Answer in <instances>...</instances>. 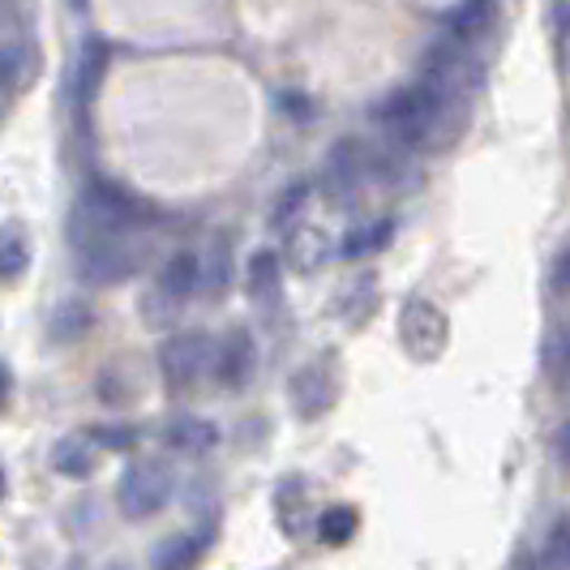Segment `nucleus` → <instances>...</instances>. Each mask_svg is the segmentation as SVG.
I'll use <instances>...</instances> for the list:
<instances>
[{
	"label": "nucleus",
	"instance_id": "obj_1",
	"mask_svg": "<svg viewBox=\"0 0 570 570\" xmlns=\"http://www.w3.org/2000/svg\"><path fill=\"white\" fill-rule=\"evenodd\" d=\"M155 210L138 202L134 194H125L120 185L108 180H90L82 189V198L73 206V249L95 245V240H129V232H138Z\"/></svg>",
	"mask_w": 570,
	"mask_h": 570
},
{
	"label": "nucleus",
	"instance_id": "obj_2",
	"mask_svg": "<svg viewBox=\"0 0 570 570\" xmlns=\"http://www.w3.org/2000/svg\"><path fill=\"white\" fill-rule=\"evenodd\" d=\"M451 108H455V104H451L446 95H438L429 82H416V86H407V90H395V95L377 108V125L407 150V146L433 142L438 125H446Z\"/></svg>",
	"mask_w": 570,
	"mask_h": 570
},
{
	"label": "nucleus",
	"instance_id": "obj_3",
	"mask_svg": "<svg viewBox=\"0 0 570 570\" xmlns=\"http://www.w3.org/2000/svg\"><path fill=\"white\" fill-rule=\"evenodd\" d=\"M215 340L210 335H202V331H180V335H171L164 340L159 347V370H164V382H168V391H194L206 373H215Z\"/></svg>",
	"mask_w": 570,
	"mask_h": 570
},
{
	"label": "nucleus",
	"instance_id": "obj_4",
	"mask_svg": "<svg viewBox=\"0 0 570 570\" xmlns=\"http://www.w3.org/2000/svg\"><path fill=\"white\" fill-rule=\"evenodd\" d=\"M168 498H171V472L164 463H155V459L125 468V476L116 485V507H120L125 519H134V523L159 514L168 507Z\"/></svg>",
	"mask_w": 570,
	"mask_h": 570
},
{
	"label": "nucleus",
	"instance_id": "obj_5",
	"mask_svg": "<svg viewBox=\"0 0 570 570\" xmlns=\"http://www.w3.org/2000/svg\"><path fill=\"white\" fill-rule=\"evenodd\" d=\"M400 340L412 361H438L446 352V340H451V322L438 305L412 301L400 317Z\"/></svg>",
	"mask_w": 570,
	"mask_h": 570
},
{
	"label": "nucleus",
	"instance_id": "obj_6",
	"mask_svg": "<svg viewBox=\"0 0 570 570\" xmlns=\"http://www.w3.org/2000/svg\"><path fill=\"white\" fill-rule=\"evenodd\" d=\"M78 271L90 284H120L138 271V254L129 240H95L78 249Z\"/></svg>",
	"mask_w": 570,
	"mask_h": 570
},
{
	"label": "nucleus",
	"instance_id": "obj_7",
	"mask_svg": "<svg viewBox=\"0 0 570 570\" xmlns=\"http://www.w3.org/2000/svg\"><path fill=\"white\" fill-rule=\"evenodd\" d=\"M370 171H373L370 150H365L361 142H352V138H343V142H335L331 146V155H326V171H322L326 194H331L335 202L352 198Z\"/></svg>",
	"mask_w": 570,
	"mask_h": 570
},
{
	"label": "nucleus",
	"instance_id": "obj_8",
	"mask_svg": "<svg viewBox=\"0 0 570 570\" xmlns=\"http://www.w3.org/2000/svg\"><path fill=\"white\" fill-rule=\"evenodd\" d=\"M292 403H296V412L305 421L322 416L335 403V373L326 370V361H314V365H305L292 377Z\"/></svg>",
	"mask_w": 570,
	"mask_h": 570
},
{
	"label": "nucleus",
	"instance_id": "obj_9",
	"mask_svg": "<svg viewBox=\"0 0 570 570\" xmlns=\"http://www.w3.org/2000/svg\"><path fill=\"white\" fill-rule=\"evenodd\" d=\"M108 43L104 39H86V48L78 52V65H73V104H78V116H90V104L104 86V73H108Z\"/></svg>",
	"mask_w": 570,
	"mask_h": 570
},
{
	"label": "nucleus",
	"instance_id": "obj_10",
	"mask_svg": "<svg viewBox=\"0 0 570 570\" xmlns=\"http://www.w3.org/2000/svg\"><path fill=\"white\" fill-rule=\"evenodd\" d=\"M254 361H257V347L249 340V331H232L228 340L219 343V352H215V373H219V382L224 386H245L249 377H254Z\"/></svg>",
	"mask_w": 570,
	"mask_h": 570
},
{
	"label": "nucleus",
	"instance_id": "obj_11",
	"mask_svg": "<svg viewBox=\"0 0 570 570\" xmlns=\"http://www.w3.org/2000/svg\"><path fill=\"white\" fill-rule=\"evenodd\" d=\"M198 287H202V262L180 249V254H171L168 262H164V275H159V292H155V296L168 301L171 309H180Z\"/></svg>",
	"mask_w": 570,
	"mask_h": 570
},
{
	"label": "nucleus",
	"instance_id": "obj_12",
	"mask_svg": "<svg viewBox=\"0 0 570 570\" xmlns=\"http://www.w3.org/2000/svg\"><path fill=\"white\" fill-rule=\"evenodd\" d=\"M164 442L176 455H206V451H215L219 429L210 425V421H202V416H176L164 429Z\"/></svg>",
	"mask_w": 570,
	"mask_h": 570
},
{
	"label": "nucleus",
	"instance_id": "obj_13",
	"mask_svg": "<svg viewBox=\"0 0 570 570\" xmlns=\"http://www.w3.org/2000/svg\"><path fill=\"white\" fill-rule=\"evenodd\" d=\"M245 284H249V296H254L257 305H275V301H279V287H284V266H279V257L271 254V249H262V254L249 257Z\"/></svg>",
	"mask_w": 570,
	"mask_h": 570
},
{
	"label": "nucleus",
	"instance_id": "obj_14",
	"mask_svg": "<svg viewBox=\"0 0 570 570\" xmlns=\"http://www.w3.org/2000/svg\"><path fill=\"white\" fill-rule=\"evenodd\" d=\"M95 438H60L52 446V468L60 476H73V481H86L95 472Z\"/></svg>",
	"mask_w": 570,
	"mask_h": 570
},
{
	"label": "nucleus",
	"instance_id": "obj_15",
	"mask_svg": "<svg viewBox=\"0 0 570 570\" xmlns=\"http://www.w3.org/2000/svg\"><path fill=\"white\" fill-rule=\"evenodd\" d=\"M331 257V240H326V232L322 228H292L287 236V262L296 266V271H317L322 262Z\"/></svg>",
	"mask_w": 570,
	"mask_h": 570
},
{
	"label": "nucleus",
	"instance_id": "obj_16",
	"mask_svg": "<svg viewBox=\"0 0 570 570\" xmlns=\"http://www.w3.org/2000/svg\"><path fill=\"white\" fill-rule=\"evenodd\" d=\"M30 266V245L18 224H0V284H18Z\"/></svg>",
	"mask_w": 570,
	"mask_h": 570
},
{
	"label": "nucleus",
	"instance_id": "obj_17",
	"mask_svg": "<svg viewBox=\"0 0 570 570\" xmlns=\"http://www.w3.org/2000/svg\"><path fill=\"white\" fill-rule=\"evenodd\" d=\"M232 284V240L228 236H215L210 249H206V262H202V287L210 296H224Z\"/></svg>",
	"mask_w": 570,
	"mask_h": 570
},
{
	"label": "nucleus",
	"instance_id": "obj_18",
	"mask_svg": "<svg viewBox=\"0 0 570 570\" xmlns=\"http://www.w3.org/2000/svg\"><path fill=\"white\" fill-rule=\"evenodd\" d=\"M206 553V537H176L159 549L155 558V570H194Z\"/></svg>",
	"mask_w": 570,
	"mask_h": 570
},
{
	"label": "nucleus",
	"instance_id": "obj_19",
	"mask_svg": "<svg viewBox=\"0 0 570 570\" xmlns=\"http://www.w3.org/2000/svg\"><path fill=\"white\" fill-rule=\"evenodd\" d=\"M356 528H361V519L352 507H326L322 519H317V537L326 544H347L356 537Z\"/></svg>",
	"mask_w": 570,
	"mask_h": 570
},
{
	"label": "nucleus",
	"instance_id": "obj_20",
	"mask_svg": "<svg viewBox=\"0 0 570 570\" xmlns=\"http://www.w3.org/2000/svg\"><path fill=\"white\" fill-rule=\"evenodd\" d=\"M391 219H377V224H370V228H356L347 232V240H343V254L347 257H370L373 249H382L386 240H391Z\"/></svg>",
	"mask_w": 570,
	"mask_h": 570
},
{
	"label": "nucleus",
	"instance_id": "obj_21",
	"mask_svg": "<svg viewBox=\"0 0 570 570\" xmlns=\"http://www.w3.org/2000/svg\"><path fill=\"white\" fill-rule=\"evenodd\" d=\"M489 9H493V0H463L455 13H451V35L468 43L489 22Z\"/></svg>",
	"mask_w": 570,
	"mask_h": 570
},
{
	"label": "nucleus",
	"instance_id": "obj_22",
	"mask_svg": "<svg viewBox=\"0 0 570 570\" xmlns=\"http://www.w3.org/2000/svg\"><path fill=\"white\" fill-rule=\"evenodd\" d=\"M86 326H90V305H86V301H69V305H60V314L52 317V335H57V340H73V335H82Z\"/></svg>",
	"mask_w": 570,
	"mask_h": 570
},
{
	"label": "nucleus",
	"instance_id": "obj_23",
	"mask_svg": "<svg viewBox=\"0 0 570 570\" xmlns=\"http://www.w3.org/2000/svg\"><path fill=\"white\" fill-rule=\"evenodd\" d=\"M27 48H0V90H13V86L27 82Z\"/></svg>",
	"mask_w": 570,
	"mask_h": 570
},
{
	"label": "nucleus",
	"instance_id": "obj_24",
	"mask_svg": "<svg viewBox=\"0 0 570 570\" xmlns=\"http://www.w3.org/2000/svg\"><path fill=\"white\" fill-rule=\"evenodd\" d=\"M309 202V189L305 185H296V189H287V198L275 206V228H284V224H292L296 219V210Z\"/></svg>",
	"mask_w": 570,
	"mask_h": 570
},
{
	"label": "nucleus",
	"instance_id": "obj_25",
	"mask_svg": "<svg viewBox=\"0 0 570 570\" xmlns=\"http://www.w3.org/2000/svg\"><path fill=\"white\" fill-rule=\"evenodd\" d=\"M90 433H95V442H99V446H108V451H129V446H134V442H138V438H134V429H90Z\"/></svg>",
	"mask_w": 570,
	"mask_h": 570
},
{
	"label": "nucleus",
	"instance_id": "obj_26",
	"mask_svg": "<svg viewBox=\"0 0 570 570\" xmlns=\"http://www.w3.org/2000/svg\"><path fill=\"white\" fill-rule=\"evenodd\" d=\"M549 558H553V567H558V570H570V528H558Z\"/></svg>",
	"mask_w": 570,
	"mask_h": 570
},
{
	"label": "nucleus",
	"instance_id": "obj_27",
	"mask_svg": "<svg viewBox=\"0 0 570 570\" xmlns=\"http://www.w3.org/2000/svg\"><path fill=\"white\" fill-rule=\"evenodd\" d=\"M553 287H558V292H567V296H570V254L558 257V271H553Z\"/></svg>",
	"mask_w": 570,
	"mask_h": 570
},
{
	"label": "nucleus",
	"instance_id": "obj_28",
	"mask_svg": "<svg viewBox=\"0 0 570 570\" xmlns=\"http://www.w3.org/2000/svg\"><path fill=\"white\" fill-rule=\"evenodd\" d=\"M558 455H562V463L570 468V425L558 433Z\"/></svg>",
	"mask_w": 570,
	"mask_h": 570
},
{
	"label": "nucleus",
	"instance_id": "obj_29",
	"mask_svg": "<svg viewBox=\"0 0 570 570\" xmlns=\"http://www.w3.org/2000/svg\"><path fill=\"white\" fill-rule=\"evenodd\" d=\"M4 395H9V370L0 365V403H4Z\"/></svg>",
	"mask_w": 570,
	"mask_h": 570
},
{
	"label": "nucleus",
	"instance_id": "obj_30",
	"mask_svg": "<svg viewBox=\"0 0 570 570\" xmlns=\"http://www.w3.org/2000/svg\"><path fill=\"white\" fill-rule=\"evenodd\" d=\"M0 493H4V472H0Z\"/></svg>",
	"mask_w": 570,
	"mask_h": 570
},
{
	"label": "nucleus",
	"instance_id": "obj_31",
	"mask_svg": "<svg viewBox=\"0 0 570 570\" xmlns=\"http://www.w3.org/2000/svg\"><path fill=\"white\" fill-rule=\"evenodd\" d=\"M108 570H125V567H108Z\"/></svg>",
	"mask_w": 570,
	"mask_h": 570
},
{
	"label": "nucleus",
	"instance_id": "obj_32",
	"mask_svg": "<svg viewBox=\"0 0 570 570\" xmlns=\"http://www.w3.org/2000/svg\"><path fill=\"white\" fill-rule=\"evenodd\" d=\"M73 4H86V0H73Z\"/></svg>",
	"mask_w": 570,
	"mask_h": 570
},
{
	"label": "nucleus",
	"instance_id": "obj_33",
	"mask_svg": "<svg viewBox=\"0 0 570 570\" xmlns=\"http://www.w3.org/2000/svg\"><path fill=\"white\" fill-rule=\"evenodd\" d=\"M528 570H541V567H528Z\"/></svg>",
	"mask_w": 570,
	"mask_h": 570
},
{
	"label": "nucleus",
	"instance_id": "obj_34",
	"mask_svg": "<svg viewBox=\"0 0 570 570\" xmlns=\"http://www.w3.org/2000/svg\"><path fill=\"white\" fill-rule=\"evenodd\" d=\"M567 365H570V356H567Z\"/></svg>",
	"mask_w": 570,
	"mask_h": 570
}]
</instances>
